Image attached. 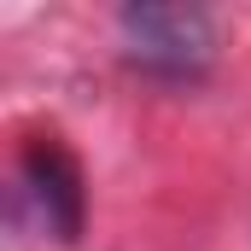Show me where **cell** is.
<instances>
[{
    "mask_svg": "<svg viewBox=\"0 0 251 251\" xmlns=\"http://www.w3.org/2000/svg\"><path fill=\"white\" fill-rule=\"evenodd\" d=\"M117 35L128 59L164 82H193L216 59V24L204 6H123Z\"/></svg>",
    "mask_w": 251,
    "mask_h": 251,
    "instance_id": "obj_1",
    "label": "cell"
},
{
    "mask_svg": "<svg viewBox=\"0 0 251 251\" xmlns=\"http://www.w3.org/2000/svg\"><path fill=\"white\" fill-rule=\"evenodd\" d=\"M18 176H24L29 204L41 210L47 234L70 246V240L82 234V216H88L82 164L64 152V140H59V134H29V140H24V152H18Z\"/></svg>",
    "mask_w": 251,
    "mask_h": 251,
    "instance_id": "obj_2",
    "label": "cell"
}]
</instances>
